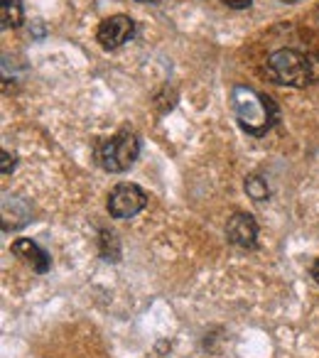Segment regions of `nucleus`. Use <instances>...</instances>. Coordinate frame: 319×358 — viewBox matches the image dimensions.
I'll use <instances>...</instances> for the list:
<instances>
[{
    "mask_svg": "<svg viewBox=\"0 0 319 358\" xmlns=\"http://www.w3.org/2000/svg\"><path fill=\"white\" fill-rule=\"evenodd\" d=\"M231 106L239 125L253 138H263L278 123V106L270 96L250 89V86H234Z\"/></svg>",
    "mask_w": 319,
    "mask_h": 358,
    "instance_id": "obj_1",
    "label": "nucleus"
},
{
    "mask_svg": "<svg viewBox=\"0 0 319 358\" xmlns=\"http://www.w3.org/2000/svg\"><path fill=\"white\" fill-rule=\"evenodd\" d=\"M265 76L273 84L292 86V89H304V86L319 81V59L309 57L297 50H278L265 62Z\"/></svg>",
    "mask_w": 319,
    "mask_h": 358,
    "instance_id": "obj_2",
    "label": "nucleus"
},
{
    "mask_svg": "<svg viewBox=\"0 0 319 358\" xmlns=\"http://www.w3.org/2000/svg\"><path fill=\"white\" fill-rule=\"evenodd\" d=\"M140 157V138L133 130H118L115 135L99 140L94 145V159L101 169L111 174L125 172Z\"/></svg>",
    "mask_w": 319,
    "mask_h": 358,
    "instance_id": "obj_3",
    "label": "nucleus"
},
{
    "mask_svg": "<svg viewBox=\"0 0 319 358\" xmlns=\"http://www.w3.org/2000/svg\"><path fill=\"white\" fill-rule=\"evenodd\" d=\"M106 206H108L111 219H133L135 214H140L148 206V194L133 182H120L111 189Z\"/></svg>",
    "mask_w": 319,
    "mask_h": 358,
    "instance_id": "obj_4",
    "label": "nucleus"
},
{
    "mask_svg": "<svg viewBox=\"0 0 319 358\" xmlns=\"http://www.w3.org/2000/svg\"><path fill=\"white\" fill-rule=\"evenodd\" d=\"M135 37V22L130 15H111L96 30V40L104 50L113 52Z\"/></svg>",
    "mask_w": 319,
    "mask_h": 358,
    "instance_id": "obj_5",
    "label": "nucleus"
},
{
    "mask_svg": "<svg viewBox=\"0 0 319 358\" xmlns=\"http://www.w3.org/2000/svg\"><path fill=\"white\" fill-rule=\"evenodd\" d=\"M226 238L239 248L253 250L258 245V224L250 214H234L226 224Z\"/></svg>",
    "mask_w": 319,
    "mask_h": 358,
    "instance_id": "obj_6",
    "label": "nucleus"
},
{
    "mask_svg": "<svg viewBox=\"0 0 319 358\" xmlns=\"http://www.w3.org/2000/svg\"><path fill=\"white\" fill-rule=\"evenodd\" d=\"M10 250H13V255L15 258H20L22 263H27L30 265L35 273H47L50 270V255L45 253V250L40 248V245L35 243V241H30V238H17L15 243L10 245Z\"/></svg>",
    "mask_w": 319,
    "mask_h": 358,
    "instance_id": "obj_7",
    "label": "nucleus"
},
{
    "mask_svg": "<svg viewBox=\"0 0 319 358\" xmlns=\"http://www.w3.org/2000/svg\"><path fill=\"white\" fill-rule=\"evenodd\" d=\"M25 22V10L20 0H3L0 3V27L3 30H15Z\"/></svg>",
    "mask_w": 319,
    "mask_h": 358,
    "instance_id": "obj_8",
    "label": "nucleus"
},
{
    "mask_svg": "<svg viewBox=\"0 0 319 358\" xmlns=\"http://www.w3.org/2000/svg\"><path fill=\"white\" fill-rule=\"evenodd\" d=\"M243 187H246V194H248L253 201H263V199H268V194H270L268 185H265V179L258 177V174H250V177L246 179Z\"/></svg>",
    "mask_w": 319,
    "mask_h": 358,
    "instance_id": "obj_9",
    "label": "nucleus"
},
{
    "mask_svg": "<svg viewBox=\"0 0 319 358\" xmlns=\"http://www.w3.org/2000/svg\"><path fill=\"white\" fill-rule=\"evenodd\" d=\"M0 157H3V162H0V172H3L8 177V174H10L13 169H15L17 159H15V155L8 152V150H3V155H0Z\"/></svg>",
    "mask_w": 319,
    "mask_h": 358,
    "instance_id": "obj_10",
    "label": "nucleus"
},
{
    "mask_svg": "<svg viewBox=\"0 0 319 358\" xmlns=\"http://www.w3.org/2000/svg\"><path fill=\"white\" fill-rule=\"evenodd\" d=\"M226 8H231V10H246V8H250V3L253 0H221Z\"/></svg>",
    "mask_w": 319,
    "mask_h": 358,
    "instance_id": "obj_11",
    "label": "nucleus"
},
{
    "mask_svg": "<svg viewBox=\"0 0 319 358\" xmlns=\"http://www.w3.org/2000/svg\"><path fill=\"white\" fill-rule=\"evenodd\" d=\"M312 278L317 280V285H319V258L314 260V265H312Z\"/></svg>",
    "mask_w": 319,
    "mask_h": 358,
    "instance_id": "obj_12",
    "label": "nucleus"
},
{
    "mask_svg": "<svg viewBox=\"0 0 319 358\" xmlns=\"http://www.w3.org/2000/svg\"><path fill=\"white\" fill-rule=\"evenodd\" d=\"M135 3H160V0H135Z\"/></svg>",
    "mask_w": 319,
    "mask_h": 358,
    "instance_id": "obj_13",
    "label": "nucleus"
},
{
    "mask_svg": "<svg viewBox=\"0 0 319 358\" xmlns=\"http://www.w3.org/2000/svg\"><path fill=\"white\" fill-rule=\"evenodd\" d=\"M283 3H299V0H283Z\"/></svg>",
    "mask_w": 319,
    "mask_h": 358,
    "instance_id": "obj_14",
    "label": "nucleus"
}]
</instances>
